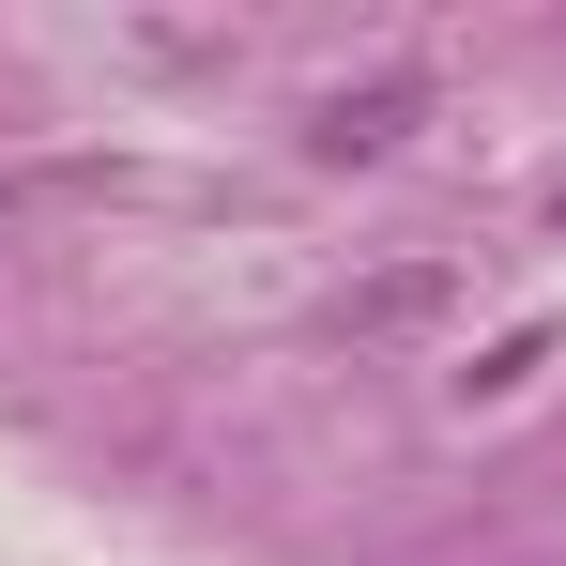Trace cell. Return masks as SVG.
Returning a JSON list of instances; mask_svg holds the SVG:
<instances>
[{
  "mask_svg": "<svg viewBox=\"0 0 566 566\" xmlns=\"http://www.w3.org/2000/svg\"><path fill=\"white\" fill-rule=\"evenodd\" d=\"M552 353H566V322H521V337H490V353L460 368V398H521V382L552 368Z\"/></svg>",
  "mask_w": 566,
  "mask_h": 566,
  "instance_id": "obj_3",
  "label": "cell"
},
{
  "mask_svg": "<svg viewBox=\"0 0 566 566\" xmlns=\"http://www.w3.org/2000/svg\"><path fill=\"white\" fill-rule=\"evenodd\" d=\"M413 123H429V77H413V62H398V77H337V93L306 107V154H337V169H368V154H398Z\"/></svg>",
  "mask_w": 566,
  "mask_h": 566,
  "instance_id": "obj_2",
  "label": "cell"
},
{
  "mask_svg": "<svg viewBox=\"0 0 566 566\" xmlns=\"http://www.w3.org/2000/svg\"><path fill=\"white\" fill-rule=\"evenodd\" d=\"M460 291H474L460 261H382V276H353L322 322H337L353 353H398V337H444V322H460Z\"/></svg>",
  "mask_w": 566,
  "mask_h": 566,
  "instance_id": "obj_1",
  "label": "cell"
},
{
  "mask_svg": "<svg viewBox=\"0 0 566 566\" xmlns=\"http://www.w3.org/2000/svg\"><path fill=\"white\" fill-rule=\"evenodd\" d=\"M536 230H552V245H566V169H552V185H536Z\"/></svg>",
  "mask_w": 566,
  "mask_h": 566,
  "instance_id": "obj_4",
  "label": "cell"
}]
</instances>
